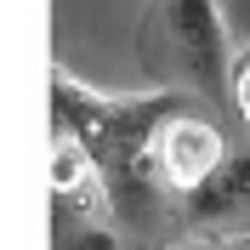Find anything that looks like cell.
Wrapping results in <instances>:
<instances>
[{
    "instance_id": "cell-6",
    "label": "cell",
    "mask_w": 250,
    "mask_h": 250,
    "mask_svg": "<svg viewBox=\"0 0 250 250\" xmlns=\"http://www.w3.org/2000/svg\"><path fill=\"white\" fill-rule=\"evenodd\" d=\"M57 250H120V239L108 233V222H80L57 239Z\"/></svg>"
},
{
    "instance_id": "cell-9",
    "label": "cell",
    "mask_w": 250,
    "mask_h": 250,
    "mask_svg": "<svg viewBox=\"0 0 250 250\" xmlns=\"http://www.w3.org/2000/svg\"><path fill=\"white\" fill-rule=\"evenodd\" d=\"M222 17H228L233 46H250V0H222Z\"/></svg>"
},
{
    "instance_id": "cell-8",
    "label": "cell",
    "mask_w": 250,
    "mask_h": 250,
    "mask_svg": "<svg viewBox=\"0 0 250 250\" xmlns=\"http://www.w3.org/2000/svg\"><path fill=\"white\" fill-rule=\"evenodd\" d=\"M233 108L245 114V125H250V46L233 57Z\"/></svg>"
},
{
    "instance_id": "cell-3",
    "label": "cell",
    "mask_w": 250,
    "mask_h": 250,
    "mask_svg": "<svg viewBox=\"0 0 250 250\" xmlns=\"http://www.w3.org/2000/svg\"><path fill=\"white\" fill-rule=\"evenodd\" d=\"M182 222L193 233H245L250 228V148H228L216 171L182 193Z\"/></svg>"
},
{
    "instance_id": "cell-4",
    "label": "cell",
    "mask_w": 250,
    "mask_h": 250,
    "mask_svg": "<svg viewBox=\"0 0 250 250\" xmlns=\"http://www.w3.org/2000/svg\"><path fill=\"white\" fill-rule=\"evenodd\" d=\"M222 154H228V137H222L210 120H199V114H176V120L159 125V137H154V171L165 176L176 193H188L193 182H205V176L216 171Z\"/></svg>"
},
{
    "instance_id": "cell-2",
    "label": "cell",
    "mask_w": 250,
    "mask_h": 250,
    "mask_svg": "<svg viewBox=\"0 0 250 250\" xmlns=\"http://www.w3.org/2000/svg\"><path fill=\"white\" fill-rule=\"evenodd\" d=\"M154 46L165 51L171 74L205 103L233 97V34L222 0H159L154 6Z\"/></svg>"
},
{
    "instance_id": "cell-1",
    "label": "cell",
    "mask_w": 250,
    "mask_h": 250,
    "mask_svg": "<svg viewBox=\"0 0 250 250\" xmlns=\"http://www.w3.org/2000/svg\"><path fill=\"white\" fill-rule=\"evenodd\" d=\"M188 114L182 91H142V97H108L91 91L85 80L68 68H51V137H74L91 165L103 171L114 205L125 193H148V171H154V137L159 125Z\"/></svg>"
},
{
    "instance_id": "cell-5",
    "label": "cell",
    "mask_w": 250,
    "mask_h": 250,
    "mask_svg": "<svg viewBox=\"0 0 250 250\" xmlns=\"http://www.w3.org/2000/svg\"><path fill=\"white\" fill-rule=\"evenodd\" d=\"M46 176H51V193H74L85 176H97V165L74 137H51V171Z\"/></svg>"
},
{
    "instance_id": "cell-7",
    "label": "cell",
    "mask_w": 250,
    "mask_h": 250,
    "mask_svg": "<svg viewBox=\"0 0 250 250\" xmlns=\"http://www.w3.org/2000/svg\"><path fill=\"white\" fill-rule=\"evenodd\" d=\"M165 250H250V228L245 233H199V239H182V245H165Z\"/></svg>"
}]
</instances>
